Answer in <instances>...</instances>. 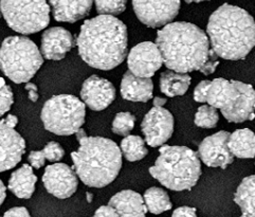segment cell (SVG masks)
<instances>
[{
	"instance_id": "44",
	"label": "cell",
	"mask_w": 255,
	"mask_h": 217,
	"mask_svg": "<svg viewBox=\"0 0 255 217\" xmlns=\"http://www.w3.org/2000/svg\"><path fill=\"white\" fill-rule=\"evenodd\" d=\"M86 197H87V202L90 204L92 202V199H93V194L90 193V192H87Z\"/></svg>"
},
{
	"instance_id": "27",
	"label": "cell",
	"mask_w": 255,
	"mask_h": 217,
	"mask_svg": "<svg viewBox=\"0 0 255 217\" xmlns=\"http://www.w3.org/2000/svg\"><path fill=\"white\" fill-rule=\"evenodd\" d=\"M219 121L218 109L211 105H202L195 114V125L201 128H214Z\"/></svg>"
},
{
	"instance_id": "28",
	"label": "cell",
	"mask_w": 255,
	"mask_h": 217,
	"mask_svg": "<svg viewBox=\"0 0 255 217\" xmlns=\"http://www.w3.org/2000/svg\"><path fill=\"white\" fill-rule=\"evenodd\" d=\"M135 116L130 112H119L116 114L112 124V130L118 136H127L134 127Z\"/></svg>"
},
{
	"instance_id": "23",
	"label": "cell",
	"mask_w": 255,
	"mask_h": 217,
	"mask_svg": "<svg viewBox=\"0 0 255 217\" xmlns=\"http://www.w3.org/2000/svg\"><path fill=\"white\" fill-rule=\"evenodd\" d=\"M192 78L186 73L167 70L161 73L160 90L168 98L180 97L186 94Z\"/></svg>"
},
{
	"instance_id": "39",
	"label": "cell",
	"mask_w": 255,
	"mask_h": 217,
	"mask_svg": "<svg viewBox=\"0 0 255 217\" xmlns=\"http://www.w3.org/2000/svg\"><path fill=\"white\" fill-rule=\"evenodd\" d=\"M3 121L8 127L15 128L17 123H18V118H17V116L14 115V114H8L7 116H5V118L3 119Z\"/></svg>"
},
{
	"instance_id": "19",
	"label": "cell",
	"mask_w": 255,
	"mask_h": 217,
	"mask_svg": "<svg viewBox=\"0 0 255 217\" xmlns=\"http://www.w3.org/2000/svg\"><path fill=\"white\" fill-rule=\"evenodd\" d=\"M120 91L122 98L127 101L146 103L152 98L154 83L150 78L135 77L128 70L122 78Z\"/></svg>"
},
{
	"instance_id": "25",
	"label": "cell",
	"mask_w": 255,
	"mask_h": 217,
	"mask_svg": "<svg viewBox=\"0 0 255 217\" xmlns=\"http://www.w3.org/2000/svg\"><path fill=\"white\" fill-rule=\"evenodd\" d=\"M143 200L147 211L155 215L166 212L172 209V202L169 199L167 192L161 188L152 187L147 189L144 193Z\"/></svg>"
},
{
	"instance_id": "8",
	"label": "cell",
	"mask_w": 255,
	"mask_h": 217,
	"mask_svg": "<svg viewBox=\"0 0 255 217\" xmlns=\"http://www.w3.org/2000/svg\"><path fill=\"white\" fill-rule=\"evenodd\" d=\"M86 105L72 95H58L50 98L40 112L44 127L57 136H71L83 127Z\"/></svg>"
},
{
	"instance_id": "31",
	"label": "cell",
	"mask_w": 255,
	"mask_h": 217,
	"mask_svg": "<svg viewBox=\"0 0 255 217\" xmlns=\"http://www.w3.org/2000/svg\"><path fill=\"white\" fill-rule=\"evenodd\" d=\"M42 153H44L46 160H49L50 162L61 161L65 156L64 148L59 145L57 142H54V141L49 142V143L45 146V148L42 149Z\"/></svg>"
},
{
	"instance_id": "30",
	"label": "cell",
	"mask_w": 255,
	"mask_h": 217,
	"mask_svg": "<svg viewBox=\"0 0 255 217\" xmlns=\"http://www.w3.org/2000/svg\"><path fill=\"white\" fill-rule=\"evenodd\" d=\"M14 103V96L11 87L6 85L5 81L0 78V116L4 115Z\"/></svg>"
},
{
	"instance_id": "43",
	"label": "cell",
	"mask_w": 255,
	"mask_h": 217,
	"mask_svg": "<svg viewBox=\"0 0 255 217\" xmlns=\"http://www.w3.org/2000/svg\"><path fill=\"white\" fill-rule=\"evenodd\" d=\"M184 1L186 3H199V2H202V1H210V0H184Z\"/></svg>"
},
{
	"instance_id": "38",
	"label": "cell",
	"mask_w": 255,
	"mask_h": 217,
	"mask_svg": "<svg viewBox=\"0 0 255 217\" xmlns=\"http://www.w3.org/2000/svg\"><path fill=\"white\" fill-rule=\"evenodd\" d=\"M24 89L28 91V95H29V99L31 102L35 103L37 100H38V90H37V86L35 84H33V83L28 82L27 84L24 86Z\"/></svg>"
},
{
	"instance_id": "33",
	"label": "cell",
	"mask_w": 255,
	"mask_h": 217,
	"mask_svg": "<svg viewBox=\"0 0 255 217\" xmlns=\"http://www.w3.org/2000/svg\"><path fill=\"white\" fill-rule=\"evenodd\" d=\"M211 81L205 80L201 81L199 84L194 89V100L198 103H206L207 98V91L209 88Z\"/></svg>"
},
{
	"instance_id": "20",
	"label": "cell",
	"mask_w": 255,
	"mask_h": 217,
	"mask_svg": "<svg viewBox=\"0 0 255 217\" xmlns=\"http://www.w3.org/2000/svg\"><path fill=\"white\" fill-rule=\"evenodd\" d=\"M108 206L115 209L119 217H146L147 213L143 197L131 190L119 192L110 198Z\"/></svg>"
},
{
	"instance_id": "4",
	"label": "cell",
	"mask_w": 255,
	"mask_h": 217,
	"mask_svg": "<svg viewBox=\"0 0 255 217\" xmlns=\"http://www.w3.org/2000/svg\"><path fill=\"white\" fill-rule=\"evenodd\" d=\"M78 151L71 153L73 170L84 185L105 188L118 177L122 153L116 142L104 137H85Z\"/></svg>"
},
{
	"instance_id": "6",
	"label": "cell",
	"mask_w": 255,
	"mask_h": 217,
	"mask_svg": "<svg viewBox=\"0 0 255 217\" xmlns=\"http://www.w3.org/2000/svg\"><path fill=\"white\" fill-rule=\"evenodd\" d=\"M206 102L219 109L231 123H243L254 119L255 93L250 84L240 81L217 78L211 81Z\"/></svg>"
},
{
	"instance_id": "42",
	"label": "cell",
	"mask_w": 255,
	"mask_h": 217,
	"mask_svg": "<svg viewBox=\"0 0 255 217\" xmlns=\"http://www.w3.org/2000/svg\"><path fill=\"white\" fill-rule=\"evenodd\" d=\"M75 136H76V140L80 141L82 140L83 138L87 137V133H86V130H85L83 127H81L80 129H78L75 131Z\"/></svg>"
},
{
	"instance_id": "11",
	"label": "cell",
	"mask_w": 255,
	"mask_h": 217,
	"mask_svg": "<svg viewBox=\"0 0 255 217\" xmlns=\"http://www.w3.org/2000/svg\"><path fill=\"white\" fill-rule=\"evenodd\" d=\"M174 116L163 107H154L145 114L141 129L145 142L151 147L165 144L174 132Z\"/></svg>"
},
{
	"instance_id": "12",
	"label": "cell",
	"mask_w": 255,
	"mask_h": 217,
	"mask_svg": "<svg viewBox=\"0 0 255 217\" xmlns=\"http://www.w3.org/2000/svg\"><path fill=\"white\" fill-rule=\"evenodd\" d=\"M42 183L49 194L58 199H67L78 190L79 179L71 166L55 162L46 168Z\"/></svg>"
},
{
	"instance_id": "16",
	"label": "cell",
	"mask_w": 255,
	"mask_h": 217,
	"mask_svg": "<svg viewBox=\"0 0 255 217\" xmlns=\"http://www.w3.org/2000/svg\"><path fill=\"white\" fill-rule=\"evenodd\" d=\"M25 141L14 128L0 120V173L11 170L21 161Z\"/></svg>"
},
{
	"instance_id": "7",
	"label": "cell",
	"mask_w": 255,
	"mask_h": 217,
	"mask_svg": "<svg viewBox=\"0 0 255 217\" xmlns=\"http://www.w3.org/2000/svg\"><path fill=\"white\" fill-rule=\"evenodd\" d=\"M42 63L40 50L27 36H8L0 47V70L16 84L30 82Z\"/></svg>"
},
{
	"instance_id": "40",
	"label": "cell",
	"mask_w": 255,
	"mask_h": 217,
	"mask_svg": "<svg viewBox=\"0 0 255 217\" xmlns=\"http://www.w3.org/2000/svg\"><path fill=\"white\" fill-rule=\"evenodd\" d=\"M5 197H6V188L3 185V182L0 180V206L3 204Z\"/></svg>"
},
{
	"instance_id": "35",
	"label": "cell",
	"mask_w": 255,
	"mask_h": 217,
	"mask_svg": "<svg viewBox=\"0 0 255 217\" xmlns=\"http://www.w3.org/2000/svg\"><path fill=\"white\" fill-rule=\"evenodd\" d=\"M172 217H197L196 209L191 207L177 208L173 212Z\"/></svg>"
},
{
	"instance_id": "41",
	"label": "cell",
	"mask_w": 255,
	"mask_h": 217,
	"mask_svg": "<svg viewBox=\"0 0 255 217\" xmlns=\"http://www.w3.org/2000/svg\"><path fill=\"white\" fill-rule=\"evenodd\" d=\"M167 100L165 98L156 97L154 98V107H163L166 104Z\"/></svg>"
},
{
	"instance_id": "32",
	"label": "cell",
	"mask_w": 255,
	"mask_h": 217,
	"mask_svg": "<svg viewBox=\"0 0 255 217\" xmlns=\"http://www.w3.org/2000/svg\"><path fill=\"white\" fill-rule=\"evenodd\" d=\"M218 65H219V56L210 48L207 61L205 62V64L202 65L199 71L205 74V76H210V74L215 72Z\"/></svg>"
},
{
	"instance_id": "21",
	"label": "cell",
	"mask_w": 255,
	"mask_h": 217,
	"mask_svg": "<svg viewBox=\"0 0 255 217\" xmlns=\"http://www.w3.org/2000/svg\"><path fill=\"white\" fill-rule=\"evenodd\" d=\"M37 176L29 164H23L21 168L12 173L8 179V190L18 198L29 199L35 192Z\"/></svg>"
},
{
	"instance_id": "29",
	"label": "cell",
	"mask_w": 255,
	"mask_h": 217,
	"mask_svg": "<svg viewBox=\"0 0 255 217\" xmlns=\"http://www.w3.org/2000/svg\"><path fill=\"white\" fill-rule=\"evenodd\" d=\"M97 12L100 15H120L126 9L127 0H95Z\"/></svg>"
},
{
	"instance_id": "10",
	"label": "cell",
	"mask_w": 255,
	"mask_h": 217,
	"mask_svg": "<svg viewBox=\"0 0 255 217\" xmlns=\"http://www.w3.org/2000/svg\"><path fill=\"white\" fill-rule=\"evenodd\" d=\"M133 12L147 28H162L180 11V0H132Z\"/></svg>"
},
{
	"instance_id": "3",
	"label": "cell",
	"mask_w": 255,
	"mask_h": 217,
	"mask_svg": "<svg viewBox=\"0 0 255 217\" xmlns=\"http://www.w3.org/2000/svg\"><path fill=\"white\" fill-rule=\"evenodd\" d=\"M156 45L167 68L181 73L199 71L211 48L207 33L185 21L165 24L157 33Z\"/></svg>"
},
{
	"instance_id": "45",
	"label": "cell",
	"mask_w": 255,
	"mask_h": 217,
	"mask_svg": "<svg viewBox=\"0 0 255 217\" xmlns=\"http://www.w3.org/2000/svg\"><path fill=\"white\" fill-rule=\"evenodd\" d=\"M0 17H1V11H0Z\"/></svg>"
},
{
	"instance_id": "14",
	"label": "cell",
	"mask_w": 255,
	"mask_h": 217,
	"mask_svg": "<svg viewBox=\"0 0 255 217\" xmlns=\"http://www.w3.org/2000/svg\"><path fill=\"white\" fill-rule=\"evenodd\" d=\"M228 131L222 130L201 141L198 146L199 159L210 168L227 169L233 163L234 156L228 147Z\"/></svg>"
},
{
	"instance_id": "15",
	"label": "cell",
	"mask_w": 255,
	"mask_h": 217,
	"mask_svg": "<svg viewBox=\"0 0 255 217\" xmlns=\"http://www.w3.org/2000/svg\"><path fill=\"white\" fill-rule=\"evenodd\" d=\"M116 95L113 83L98 76L85 80L81 89L82 102L95 111L106 109L116 100Z\"/></svg>"
},
{
	"instance_id": "37",
	"label": "cell",
	"mask_w": 255,
	"mask_h": 217,
	"mask_svg": "<svg viewBox=\"0 0 255 217\" xmlns=\"http://www.w3.org/2000/svg\"><path fill=\"white\" fill-rule=\"evenodd\" d=\"M3 217H30V213L24 207H16L6 211Z\"/></svg>"
},
{
	"instance_id": "2",
	"label": "cell",
	"mask_w": 255,
	"mask_h": 217,
	"mask_svg": "<svg viewBox=\"0 0 255 217\" xmlns=\"http://www.w3.org/2000/svg\"><path fill=\"white\" fill-rule=\"evenodd\" d=\"M207 35L211 49L219 57L241 61L255 45V22L242 7L224 3L210 16Z\"/></svg>"
},
{
	"instance_id": "1",
	"label": "cell",
	"mask_w": 255,
	"mask_h": 217,
	"mask_svg": "<svg viewBox=\"0 0 255 217\" xmlns=\"http://www.w3.org/2000/svg\"><path fill=\"white\" fill-rule=\"evenodd\" d=\"M82 60L99 70H113L127 56L128 33L125 23L112 15L85 20L75 39Z\"/></svg>"
},
{
	"instance_id": "13",
	"label": "cell",
	"mask_w": 255,
	"mask_h": 217,
	"mask_svg": "<svg viewBox=\"0 0 255 217\" xmlns=\"http://www.w3.org/2000/svg\"><path fill=\"white\" fill-rule=\"evenodd\" d=\"M129 71L135 77L151 78L162 67V56L156 43L143 41L134 46L127 56Z\"/></svg>"
},
{
	"instance_id": "24",
	"label": "cell",
	"mask_w": 255,
	"mask_h": 217,
	"mask_svg": "<svg viewBox=\"0 0 255 217\" xmlns=\"http://www.w3.org/2000/svg\"><path fill=\"white\" fill-rule=\"evenodd\" d=\"M254 195H255V181L254 176H248L243 179L241 185L237 188L234 202L240 206L243 215L246 217H254Z\"/></svg>"
},
{
	"instance_id": "17",
	"label": "cell",
	"mask_w": 255,
	"mask_h": 217,
	"mask_svg": "<svg viewBox=\"0 0 255 217\" xmlns=\"http://www.w3.org/2000/svg\"><path fill=\"white\" fill-rule=\"evenodd\" d=\"M75 47V39L71 33L63 27H53L41 35L40 53L50 61H61Z\"/></svg>"
},
{
	"instance_id": "36",
	"label": "cell",
	"mask_w": 255,
	"mask_h": 217,
	"mask_svg": "<svg viewBox=\"0 0 255 217\" xmlns=\"http://www.w3.org/2000/svg\"><path fill=\"white\" fill-rule=\"evenodd\" d=\"M93 217H119V215L113 207L102 206L96 211Z\"/></svg>"
},
{
	"instance_id": "34",
	"label": "cell",
	"mask_w": 255,
	"mask_h": 217,
	"mask_svg": "<svg viewBox=\"0 0 255 217\" xmlns=\"http://www.w3.org/2000/svg\"><path fill=\"white\" fill-rule=\"evenodd\" d=\"M28 160H29L32 168L39 170L40 168H42V166L45 165L46 158H45L42 151H33L29 154Z\"/></svg>"
},
{
	"instance_id": "46",
	"label": "cell",
	"mask_w": 255,
	"mask_h": 217,
	"mask_svg": "<svg viewBox=\"0 0 255 217\" xmlns=\"http://www.w3.org/2000/svg\"><path fill=\"white\" fill-rule=\"evenodd\" d=\"M241 217H246V216H245V215H242V216H241Z\"/></svg>"
},
{
	"instance_id": "5",
	"label": "cell",
	"mask_w": 255,
	"mask_h": 217,
	"mask_svg": "<svg viewBox=\"0 0 255 217\" xmlns=\"http://www.w3.org/2000/svg\"><path fill=\"white\" fill-rule=\"evenodd\" d=\"M198 154L186 146L161 145L149 174L161 185L172 191H190L201 176Z\"/></svg>"
},
{
	"instance_id": "26",
	"label": "cell",
	"mask_w": 255,
	"mask_h": 217,
	"mask_svg": "<svg viewBox=\"0 0 255 217\" xmlns=\"http://www.w3.org/2000/svg\"><path fill=\"white\" fill-rule=\"evenodd\" d=\"M121 153L129 162H135L144 159L148 154L145 141L140 136L127 135L121 141Z\"/></svg>"
},
{
	"instance_id": "22",
	"label": "cell",
	"mask_w": 255,
	"mask_h": 217,
	"mask_svg": "<svg viewBox=\"0 0 255 217\" xmlns=\"http://www.w3.org/2000/svg\"><path fill=\"white\" fill-rule=\"evenodd\" d=\"M254 133L249 128L237 129L228 138V147L234 157L252 159L255 156Z\"/></svg>"
},
{
	"instance_id": "9",
	"label": "cell",
	"mask_w": 255,
	"mask_h": 217,
	"mask_svg": "<svg viewBox=\"0 0 255 217\" xmlns=\"http://www.w3.org/2000/svg\"><path fill=\"white\" fill-rule=\"evenodd\" d=\"M0 11L7 26L24 35L46 29L50 22L47 0H0Z\"/></svg>"
},
{
	"instance_id": "18",
	"label": "cell",
	"mask_w": 255,
	"mask_h": 217,
	"mask_svg": "<svg viewBox=\"0 0 255 217\" xmlns=\"http://www.w3.org/2000/svg\"><path fill=\"white\" fill-rule=\"evenodd\" d=\"M93 0H49L56 21L74 23L89 15Z\"/></svg>"
}]
</instances>
